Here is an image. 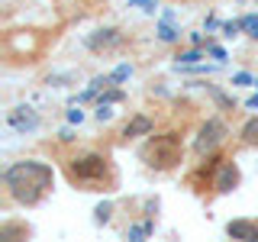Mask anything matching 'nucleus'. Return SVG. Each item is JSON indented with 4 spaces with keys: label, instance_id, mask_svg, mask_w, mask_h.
Instances as JSON below:
<instances>
[{
    "label": "nucleus",
    "instance_id": "nucleus-1",
    "mask_svg": "<svg viewBox=\"0 0 258 242\" xmlns=\"http://www.w3.org/2000/svg\"><path fill=\"white\" fill-rule=\"evenodd\" d=\"M52 181H55V171L45 161H36V158L13 161L4 171L7 191H10L13 200H20V204H39V200L52 191Z\"/></svg>",
    "mask_w": 258,
    "mask_h": 242
},
{
    "label": "nucleus",
    "instance_id": "nucleus-2",
    "mask_svg": "<svg viewBox=\"0 0 258 242\" xmlns=\"http://www.w3.org/2000/svg\"><path fill=\"white\" fill-rule=\"evenodd\" d=\"M177 155H181V145H177V136L174 133H168V136H155L149 145H145V152H142V158L149 161L152 168H171Z\"/></svg>",
    "mask_w": 258,
    "mask_h": 242
},
{
    "label": "nucleus",
    "instance_id": "nucleus-3",
    "mask_svg": "<svg viewBox=\"0 0 258 242\" xmlns=\"http://www.w3.org/2000/svg\"><path fill=\"white\" fill-rule=\"evenodd\" d=\"M103 174H107V158L97 155V152H87V155L71 161V177L75 181H97Z\"/></svg>",
    "mask_w": 258,
    "mask_h": 242
},
{
    "label": "nucleus",
    "instance_id": "nucleus-4",
    "mask_svg": "<svg viewBox=\"0 0 258 242\" xmlns=\"http://www.w3.org/2000/svg\"><path fill=\"white\" fill-rule=\"evenodd\" d=\"M226 123L220 116H213V119H207L204 126H200V133H197V139H194V149H197V155H207V152H213L216 145H220L226 139Z\"/></svg>",
    "mask_w": 258,
    "mask_h": 242
},
{
    "label": "nucleus",
    "instance_id": "nucleus-5",
    "mask_svg": "<svg viewBox=\"0 0 258 242\" xmlns=\"http://www.w3.org/2000/svg\"><path fill=\"white\" fill-rule=\"evenodd\" d=\"M7 126L13 129V133L26 136V133H36L39 129V113L29 107V103H20V107L7 110Z\"/></svg>",
    "mask_w": 258,
    "mask_h": 242
},
{
    "label": "nucleus",
    "instance_id": "nucleus-6",
    "mask_svg": "<svg viewBox=\"0 0 258 242\" xmlns=\"http://www.w3.org/2000/svg\"><path fill=\"white\" fill-rule=\"evenodd\" d=\"M236 184H239V168L232 165V161H223L220 174H216V181H213V188L220 191V194H229V191H236Z\"/></svg>",
    "mask_w": 258,
    "mask_h": 242
},
{
    "label": "nucleus",
    "instance_id": "nucleus-7",
    "mask_svg": "<svg viewBox=\"0 0 258 242\" xmlns=\"http://www.w3.org/2000/svg\"><path fill=\"white\" fill-rule=\"evenodd\" d=\"M226 236L242 239V242H255L258 239V226L248 223V220H229L226 223Z\"/></svg>",
    "mask_w": 258,
    "mask_h": 242
},
{
    "label": "nucleus",
    "instance_id": "nucleus-8",
    "mask_svg": "<svg viewBox=\"0 0 258 242\" xmlns=\"http://www.w3.org/2000/svg\"><path fill=\"white\" fill-rule=\"evenodd\" d=\"M155 32H158L161 42H174V39H181V29L174 26V10H165V13H161V20H158Z\"/></svg>",
    "mask_w": 258,
    "mask_h": 242
},
{
    "label": "nucleus",
    "instance_id": "nucleus-9",
    "mask_svg": "<svg viewBox=\"0 0 258 242\" xmlns=\"http://www.w3.org/2000/svg\"><path fill=\"white\" fill-rule=\"evenodd\" d=\"M119 42V29H97L94 36H87V48H94V52H100V48H110Z\"/></svg>",
    "mask_w": 258,
    "mask_h": 242
},
{
    "label": "nucleus",
    "instance_id": "nucleus-10",
    "mask_svg": "<svg viewBox=\"0 0 258 242\" xmlns=\"http://www.w3.org/2000/svg\"><path fill=\"white\" fill-rule=\"evenodd\" d=\"M152 129H155V123H152L149 116H142V113H136V116H133V119L126 123L123 136H126V139H139V136H149Z\"/></svg>",
    "mask_w": 258,
    "mask_h": 242
},
{
    "label": "nucleus",
    "instance_id": "nucleus-11",
    "mask_svg": "<svg viewBox=\"0 0 258 242\" xmlns=\"http://www.w3.org/2000/svg\"><path fill=\"white\" fill-rule=\"evenodd\" d=\"M107 87H113V75H97L91 84H87V91L84 94H78V103H84V100H94L100 91H107Z\"/></svg>",
    "mask_w": 258,
    "mask_h": 242
},
{
    "label": "nucleus",
    "instance_id": "nucleus-12",
    "mask_svg": "<svg viewBox=\"0 0 258 242\" xmlns=\"http://www.w3.org/2000/svg\"><path fill=\"white\" fill-rule=\"evenodd\" d=\"M110 216H113V204H110V200H100V204H97L94 207V223H110Z\"/></svg>",
    "mask_w": 258,
    "mask_h": 242
},
{
    "label": "nucleus",
    "instance_id": "nucleus-13",
    "mask_svg": "<svg viewBox=\"0 0 258 242\" xmlns=\"http://www.w3.org/2000/svg\"><path fill=\"white\" fill-rule=\"evenodd\" d=\"M152 229H155V226H152L149 220H145V223H136V226H129V229H126V236H129V239H145V236H152Z\"/></svg>",
    "mask_w": 258,
    "mask_h": 242
},
{
    "label": "nucleus",
    "instance_id": "nucleus-14",
    "mask_svg": "<svg viewBox=\"0 0 258 242\" xmlns=\"http://www.w3.org/2000/svg\"><path fill=\"white\" fill-rule=\"evenodd\" d=\"M113 116H116L113 103H97V110H94V119H97V123H110Z\"/></svg>",
    "mask_w": 258,
    "mask_h": 242
},
{
    "label": "nucleus",
    "instance_id": "nucleus-15",
    "mask_svg": "<svg viewBox=\"0 0 258 242\" xmlns=\"http://www.w3.org/2000/svg\"><path fill=\"white\" fill-rule=\"evenodd\" d=\"M242 139L248 145H258V119H248V123L242 126Z\"/></svg>",
    "mask_w": 258,
    "mask_h": 242
},
{
    "label": "nucleus",
    "instance_id": "nucleus-16",
    "mask_svg": "<svg viewBox=\"0 0 258 242\" xmlns=\"http://www.w3.org/2000/svg\"><path fill=\"white\" fill-rule=\"evenodd\" d=\"M129 78H133V65H129V62H123V65L113 68V84H123V81H129Z\"/></svg>",
    "mask_w": 258,
    "mask_h": 242
},
{
    "label": "nucleus",
    "instance_id": "nucleus-17",
    "mask_svg": "<svg viewBox=\"0 0 258 242\" xmlns=\"http://www.w3.org/2000/svg\"><path fill=\"white\" fill-rule=\"evenodd\" d=\"M200 58H204V52H200V45H194L190 52H181V55H177V65H197Z\"/></svg>",
    "mask_w": 258,
    "mask_h": 242
},
{
    "label": "nucleus",
    "instance_id": "nucleus-18",
    "mask_svg": "<svg viewBox=\"0 0 258 242\" xmlns=\"http://www.w3.org/2000/svg\"><path fill=\"white\" fill-rule=\"evenodd\" d=\"M242 29L248 32V36H258V13H248V16H242Z\"/></svg>",
    "mask_w": 258,
    "mask_h": 242
},
{
    "label": "nucleus",
    "instance_id": "nucleus-19",
    "mask_svg": "<svg viewBox=\"0 0 258 242\" xmlns=\"http://www.w3.org/2000/svg\"><path fill=\"white\" fill-rule=\"evenodd\" d=\"M220 32H223V36H226V39H232V36H239V32H242V23H239V20H229V23H220Z\"/></svg>",
    "mask_w": 258,
    "mask_h": 242
},
{
    "label": "nucleus",
    "instance_id": "nucleus-20",
    "mask_svg": "<svg viewBox=\"0 0 258 242\" xmlns=\"http://www.w3.org/2000/svg\"><path fill=\"white\" fill-rule=\"evenodd\" d=\"M129 7H136V10H142V13H155L158 0H129Z\"/></svg>",
    "mask_w": 258,
    "mask_h": 242
},
{
    "label": "nucleus",
    "instance_id": "nucleus-21",
    "mask_svg": "<svg viewBox=\"0 0 258 242\" xmlns=\"http://www.w3.org/2000/svg\"><path fill=\"white\" fill-rule=\"evenodd\" d=\"M210 94H213V100L220 103V107H226V110H232V97H226V94H220L216 87H210Z\"/></svg>",
    "mask_w": 258,
    "mask_h": 242
},
{
    "label": "nucleus",
    "instance_id": "nucleus-22",
    "mask_svg": "<svg viewBox=\"0 0 258 242\" xmlns=\"http://www.w3.org/2000/svg\"><path fill=\"white\" fill-rule=\"evenodd\" d=\"M119 100H123V91H116V87H110V91L100 97V103H119Z\"/></svg>",
    "mask_w": 258,
    "mask_h": 242
},
{
    "label": "nucleus",
    "instance_id": "nucleus-23",
    "mask_svg": "<svg viewBox=\"0 0 258 242\" xmlns=\"http://www.w3.org/2000/svg\"><path fill=\"white\" fill-rule=\"evenodd\" d=\"M68 123L81 126V123H84V110H81V107H71V110H68Z\"/></svg>",
    "mask_w": 258,
    "mask_h": 242
},
{
    "label": "nucleus",
    "instance_id": "nucleus-24",
    "mask_svg": "<svg viewBox=\"0 0 258 242\" xmlns=\"http://www.w3.org/2000/svg\"><path fill=\"white\" fill-rule=\"evenodd\" d=\"M58 139H61V142H75V139H78V133H75V123H71V126H64L61 133H58Z\"/></svg>",
    "mask_w": 258,
    "mask_h": 242
},
{
    "label": "nucleus",
    "instance_id": "nucleus-25",
    "mask_svg": "<svg viewBox=\"0 0 258 242\" xmlns=\"http://www.w3.org/2000/svg\"><path fill=\"white\" fill-rule=\"evenodd\" d=\"M232 84H239V87H248V84H255V78H252V75H245V71H239V75L232 78Z\"/></svg>",
    "mask_w": 258,
    "mask_h": 242
},
{
    "label": "nucleus",
    "instance_id": "nucleus-26",
    "mask_svg": "<svg viewBox=\"0 0 258 242\" xmlns=\"http://www.w3.org/2000/svg\"><path fill=\"white\" fill-rule=\"evenodd\" d=\"M207 52H210V58H216V62L226 58V48L223 45H207Z\"/></svg>",
    "mask_w": 258,
    "mask_h": 242
},
{
    "label": "nucleus",
    "instance_id": "nucleus-27",
    "mask_svg": "<svg viewBox=\"0 0 258 242\" xmlns=\"http://www.w3.org/2000/svg\"><path fill=\"white\" fill-rule=\"evenodd\" d=\"M204 26H207V29H216V26H220V20H216V16H207Z\"/></svg>",
    "mask_w": 258,
    "mask_h": 242
},
{
    "label": "nucleus",
    "instance_id": "nucleus-28",
    "mask_svg": "<svg viewBox=\"0 0 258 242\" xmlns=\"http://www.w3.org/2000/svg\"><path fill=\"white\" fill-rule=\"evenodd\" d=\"M245 107H248V110H258V94H255V97H248V100H245Z\"/></svg>",
    "mask_w": 258,
    "mask_h": 242
},
{
    "label": "nucleus",
    "instance_id": "nucleus-29",
    "mask_svg": "<svg viewBox=\"0 0 258 242\" xmlns=\"http://www.w3.org/2000/svg\"><path fill=\"white\" fill-rule=\"evenodd\" d=\"M255 84H258V78H255Z\"/></svg>",
    "mask_w": 258,
    "mask_h": 242
}]
</instances>
